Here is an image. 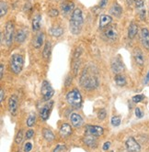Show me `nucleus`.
Masks as SVG:
<instances>
[{
  "mask_svg": "<svg viewBox=\"0 0 149 152\" xmlns=\"http://www.w3.org/2000/svg\"><path fill=\"white\" fill-rule=\"evenodd\" d=\"M72 134V128H71V126L65 123L61 126V128H60V135L63 137H69L70 135Z\"/></svg>",
  "mask_w": 149,
  "mask_h": 152,
  "instance_id": "nucleus-21",
  "label": "nucleus"
},
{
  "mask_svg": "<svg viewBox=\"0 0 149 152\" xmlns=\"http://www.w3.org/2000/svg\"><path fill=\"white\" fill-rule=\"evenodd\" d=\"M31 149H32V144H31L30 142H27L24 145V151L25 152H30Z\"/></svg>",
  "mask_w": 149,
  "mask_h": 152,
  "instance_id": "nucleus-39",
  "label": "nucleus"
},
{
  "mask_svg": "<svg viewBox=\"0 0 149 152\" xmlns=\"http://www.w3.org/2000/svg\"><path fill=\"white\" fill-rule=\"evenodd\" d=\"M106 115H107L106 114V110L100 109L98 113V117H99V119H100V120H103V119H105V117H106Z\"/></svg>",
  "mask_w": 149,
  "mask_h": 152,
  "instance_id": "nucleus-36",
  "label": "nucleus"
},
{
  "mask_svg": "<svg viewBox=\"0 0 149 152\" xmlns=\"http://www.w3.org/2000/svg\"><path fill=\"white\" fill-rule=\"evenodd\" d=\"M13 37H14V24L11 22V21H8V22H7L6 28H5L6 43L8 47L11 46V44H12Z\"/></svg>",
  "mask_w": 149,
  "mask_h": 152,
  "instance_id": "nucleus-6",
  "label": "nucleus"
},
{
  "mask_svg": "<svg viewBox=\"0 0 149 152\" xmlns=\"http://www.w3.org/2000/svg\"><path fill=\"white\" fill-rule=\"evenodd\" d=\"M44 32H39L34 40V47L36 49H40L41 45L44 44Z\"/></svg>",
  "mask_w": 149,
  "mask_h": 152,
  "instance_id": "nucleus-22",
  "label": "nucleus"
},
{
  "mask_svg": "<svg viewBox=\"0 0 149 152\" xmlns=\"http://www.w3.org/2000/svg\"><path fill=\"white\" fill-rule=\"evenodd\" d=\"M105 37L109 39L110 40H116L117 38H118V32H117V29L113 27H109L104 32Z\"/></svg>",
  "mask_w": 149,
  "mask_h": 152,
  "instance_id": "nucleus-15",
  "label": "nucleus"
},
{
  "mask_svg": "<svg viewBox=\"0 0 149 152\" xmlns=\"http://www.w3.org/2000/svg\"><path fill=\"white\" fill-rule=\"evenodd\" d=\"M4 97H5L4 90H3V89H1V90H0V101L3 102V101H4Z\"/></svg>",
  "mask_w": 149,
  "mask_h": 152,
  "instance_id": "nucleus-45",
  "label": "nucleus"
},
{
  "mask_svg": "<svg viewBox=\"0 0 149 152\" xmlns=\"http://www.w3.org/2000/svg\"><path fill=\"white\" fill-rule=\"evenodd\" d=\"M137 32H138V26L134 22H132L128 28V38L130 39H133L136 36Z\"/></svg>",
  "mask_w": 149,
  "mask_h": 152,
  "instance_id": "nucleus-23",
  "label": "nucleus"
},
{
  "mask_svg": "<svg viewBox=\"0 0 149 152\" xmlns=\"http://www.w3.org/2000/svg\"><path fill=\"white\" fill-rule=\"evenodd\" d=\"M52 102H50V104H47L45 105H44L40 110V115H41V117L44 121H46L47 119L49 118V115H50V112H51V109H52Z\"/></svg>",
  "mask_w": 149,
  "mask_h": 152,
  "instance_id": "nucleus-12",
  "label": "nucleus"
},
{
  "mask_svg": "<svg viewBox=\"0 0 149 152\" xmlns=\"http://www.w3.org/2000/svg\"><path fill=\"white\" fill-rule=\"evenodd\" d=\"M81 53H82V48L81 47H78L77 48L76 51H74V59H78L81 55Z\"/></svg>",
  "mask_w": 149,
  "mask_h": 152,
  "instance_id": "nucleus-37",
  "label": "nucleus"
},
{
  "mask_svg": "<svg viewBox=\"0 0 149 152\" xmlns=\"http://www.w3.org/2000/svg\"><path fill=\"white\" fill-rule=\"evenodd\" d=\"M28 36V30L26 28H20L17 31L15 39L18 43H23Z\"/></svg>",
  "mask_w": 149,
  "mask_h": 152,
  "instance_id": "nucleus-16",
  "label": "nucleus"
},
{
  "mask_svg": "<svg viewBox=\"0 0 149 152\" xmlns=\"http://www.w3.org/2000/svg\"><path fill=\"white\" fill-rule=\"evenodd\" d=\"M111 152H113V151H111Z\"/></svg>",
  "mask_w": 149,
  "mask_h": 152,
  "instance_id": "nucleus-48",
  "label": "nucleus"
},
{
  "mask_svg": "<svg viewBox=\"0 0 149 152\" xmlns=\"http://www.w3.org/2000/svg\"><path fill=\"white\" fill-rule=\"evenodd\" d=\"M135 115H136L138 118H142L143 115H144L143 112L141 111V109H140L139 107H136V108H135Z\"/></svg>",
  "mask_w": 149,
  "mask_h": 152,
  "instance_id": "nucleus-40",
  "label": "nucleus"
},
{
  "mask_svg": "<svg viewBox=\"0 0 149 152\" xmlns=\"http://www.w3.org/2000/svg\"><path fill=\"white\" fill-rule=\"evenodd\" d=\"M4 69H5L4 64L1 63V65H0V78H2L4 76Z\"/></svg>",
  "mask_w": 149,
  "mask_h": 152,
  "instance_id": "nucleus-43",
  "label": "nucleus"
},
{
  "mask_svg": "<svg viewBox=\"0 0 149 152\" xmlns=\"http://www.w3.org/2000/svg\"><path fill=\"white\" fill-rule=\"evenodd\" d=\"M80 66V61L79 60H77L76 61L74 62V65H73V70H74V74L76 76L77 74V71H78V68Z\"/></svg>",
  "mask_w": 149,
  "mask_h": 152,
  "instance_id": "nucleus-35",
  "label": "nucleus"
},
{
  "mask_svg": "<svg viewBox=\"0 0 149 152\" xmlns=\"http://www.w3.org/2000/svg\"><path fill=\"white\" fill-rule=\"evenodd\" d=\"M41 15H36L34 16L33 19H32V29L34 31H38L40 29L41 27Z\"/></svg>",
  "mask_w": 149,
  "mask_h": 152,
  "instance_id": "nucleus-26",
  "label": "nucleus"
},
{
  "mask_svg": "<svg viewBox=\"0 0 149 152\" xmlns=\"http://www.w3.org/2000/svg\"><path fill=\"white\" fill-rule=\"evenodd\" d=\"M22 139H23V131L22 130H19L18 132L17 136H16V138H15V142L17 144H20L22 142Z\"/></svg>",
  "mask_w": 149,
  "mask_h": 152,
  "instance_id": "nucleus-32",
  "label": "nucleus"
},
{
  "mask_svg": "<svg viewBox=\"0 0 149 152\" xmlns=\"http://www.w3.org/2000/svg\"><path fill=\"white\" fill-rule=\"evenodd\" d=\"M66 100L70 105L76 108H79L82 105V96L78 90L74 89L66 94Z\"/></svg>",
  "mask_w": 149,
  "mask_h": 152,
  "instance_id": "nucleus-4",
  "label": "nucleus"
},
{
  "mask_svg": "<svg viewBox=\"0 0 149 152\" xmlns=\"http://www.w3.org/2000/svg\"><path fill=\"white\" fill-rule=\"evenodd\" d=\"M84 142H85V144L88 145L90 148L97 147V142H96V139L94 138L93 136H88L86 138L84 139Z\"/></svg>",
  "mask_w": 149,
  "mask_h": 152,
  "instance_id": "nucleus-28",
  "label": "nucleus"
},
{
  "mask_svg": "<svg viewBox=\"0 0 149 152\" xmlns=\"http://www.w3.org/2000/svg\"><path fill=\"white\" fill-rule=\"evenodd\" d=\"M61 10L62 13L63 15H68L69 13H71V11H74V3L73 2H65L61 5Z\"/></svg>",
  "mask_w": 149,
  "mask_h": 152,
  "instance_id": "nucleus-18",
  "label": "nucleus"
},
{
  "mask_svg": "<svg viewBox=\"0 0 149 152\" xmlns=\"http://www.w3.org/2000/svg\"><path fill=\"white\" fill-rule=\"evenodd\" d=\"M24 58L21 54L15 53L10 59V68L15 74H18L23 68Z\"/></svg>",
  "mask_w": 149,
  "mask_h": 152,
  "instance_id": "nucleus-3",
  "label": "nucleus"
},
{
  "mask_svg": "<svg viewBox=\"0 0 149 152\" xmlns=\"http://www.w3.org/2000/svg\"><path fill=\"white\" fill-rule=\"evenodd\" d=\"M135 7L139 14V17L142 20L145 18V2L144 0H135Z\"/></svg>",
  "mask_w": 149,
  "mask_h": 152,
  "instance_id": "nucleus-13",
  "label": "nucleus"
},
{
  "mask_svg": "<svg viewBox=\"0 0 149 152\" xmlns=\"http://www.w3.org/2000/svg\"><path fill=\"white\" fill-rule=\"evenodd\" d=\"M66 149V146H63V145H58V146L55 148L54 152H65Z\"/></svg>",
  "mask_w": 149,
  "mask_h": 152,
  "instance_id": "nucleus-38",
  "label": "nucleus"
},
{
  "mask_svg": "<svg viewBox=\"0 0 149 152\" xmlns=\"http://www.w3.org/2000/svg\"><path fill=\"white\" fill-rule=\"evenodd\" d=\"M144 83H145V84H147V83H149V72H147V74H146V76H145Z\"/></svg>",
  "mask_w": 149,
  "mask_h": 152,
  "instance_id": "nucleus-47",
  "label": "nucleus"
},
{
  "mask_svg": "<svg viewBox=\"0 0 149 152\" xmlns=\"http://www.w3.org/2000/svg\"><path fill=\"white\" fill-rule=\"evenodd\" d=\"M141 41L143 46L149 50V30L146 28H144L141 30Z\"/></svg>",
  "mask_w": 149,
  "mask_h": 152,
  "instance_id": "nucleus-14",
  "label": "nucleus"
},
{
  "mask_svg": "<svg viewBox=\"0 0 149 152\" xmlns=\"http://www.w3.org/2000/svg\"><path fill=\"white\" fill-rule=\"evenodd\" d=\"M58 14H59V12H58V10L57 9H52L51 10V12H50V15L52 16V17H56V16H58Z\"/></svg>",
  "mask_w": 149,
  "mask_h": 152,
  "instance_id": "nucleus-42",
  "label": "nucleus"
},
{
  "mask_svg": "<svg viewBox=\"0 0 149 152\" xmlns=\"http://www.w3.org/2000/svg\"><path fill=\"white\" fill-rule=\"evenodd\" d=\"M145 99V95L144 94H137V95H134L133 97V101L134 103H140L142 102L143 100Z\"/></svg>",
  "mask_w": 149,
  "mask_h": 152,
  "instance_id": "nucleus-34",
  "label": "nucleus"
},
{
  "mask_svg": "<svg viewBox=\"0 0 149 152\" xmlns=\"http://www.w3.org/2000/svg\"><path fill=\"white\" fill-rule=\"evenodd\" d=\"M134 61L136 62V64L139 65V66H143L145 64L144 54H143V51L139 48H136L134 50Z\"/></svg>",
  "mask_w": 149,
  "mask_h": 152,
  "instance_id": "nucleus-11",
  "label": "nucleus"
},
{
  "mask_svg": "<svg viewBox=\"0 0 149 152\" xmlns=\"http://www.w3.org/2000/svg\"><path fill=\"white\" fill-rule=\"evenodd\" d=\"M51 51H52V43L50 41H46L44 48V51H42V57L45 60H48L51 55Z\"/></svg>",
  "mask_w": 149,
  "mask_h": 152,
  "instance_id": "nucleus-24",
  "label": "nucleus"
},
{
  "mask_svg": "<svg viewBox=\"0 0 149 152\" xmlns=\"http://www.w3.org/2000/svg\"><path fill=\"white\" fill-rule=\"evenodd\" d=\"M42 134H44V137L48 141V142H52V141L55 139L54 133L52 132V130H50L48 128L44 129V132H42Z\"/></svg>",
  "mask_w": 149,
  "mask_h": 152,
  "instance_id": "nucleus-27",
  "label": "nucleus"
},
{
  "mask_svg": "<svg viewBox=\"0 0 149 152\" xmlns=\"http://www.w3.org/2000/svg\"><path fill=\"white\" fill-rule=\"evenodd\" d=\"M71 123L74 127H80L83 124V118L80 115L74 113L71 115Z\"/></svg>",
  "mask_w": 149,
  "mask_h": 152,
  "instance_id": "nucleus-17",
  "label": "nucleus"
},
{
  "mask_svg": "<svg viewBox=\"0 0 149 152\" xmlns=\"http://www.w3.org/2000/svg\"><path fill=\"white\" fill-rule=\"evenodd\" d=\"M33 135H34V131H33L32 129H30V130H28L27 133H26V138L30 139V138H31V137H33Z\"/></svg>",
  "mask_w": 149,
  "mask_h": 152,
  "instance_id": "nucleus-41",
  "label": "nucleus"
},
{
  "mask_svg": "<svg viewBox=\"0 0 149 152\" xmlns=\"http://www.w3.org/2000/svg\"><path fill=\"white\" fill-rule=\"evenodd\" d=\"M111 70L116 74H120L124 70L123 63H122V60L120 59V57L114 58L112 60V61H111Z\"/></svg>",
  "mask_w": 149,
  "mask_h": 152,
  "instance_id": "nucleus-8",
  "label": "nucleus"
},
{
  "mask_svg": "<svg viewBox=\"0 0 149 152\" xmlns=\"http://www.w3.org/2000/svg\"><path fill=\"white\" fill-rule=\"evenodd\" d=\"M83 15H82V10L80 8H76L73 11L71 19H70V31L74 35H78L82 27H83Z\"/></svg>",
  "mask_w": 149,
  "mask_h": 152,
  "instance_id": "nucleus-2",
  "label": "nucleus"
},
{
  "mask_svg": "<svg viewBox=\"0 0 149 152\" xmlns=\"http://www.w3.org/2000/svg\"><path fill=\"white\" fill-rule=\"evenodd\" d=\"M18 97L16 95H12L8 100V110L11 113V115H15L18 111Z\"/></svg>",
  "mask_w": 149,
  "mask_h": 152,
  "instance_id": "nucleus-10",
  "label": "nucleus"
},
{
  "mask_svg": "<svg viewBox=\"0 0 149 152\" xmlns=\"http://www.w3.org/2000/svg\"><path fill=\"white\" fill-rule=\"evenodd\" d=\"M112 21V18L109 15H101L100 18V28H104L106 27H108L111 22Z\"/></svg>",
  "mask_w": 149,
  "mask_h": 152,
  "instance_id": "nucleus-20",
  "label": "nucleus"
},
{
  "mask_svg": "<svg viewBox=\"0 0 149 152\" xmlns=\"http://www.w3.org/2000/svg\"><path fill=\"white\" fill-rule=\"evenodd\" d=\"M108 3V0H100V7H104Z\"/></svg>",
  "mask_w": 149,
  "mask_h": 152,
  "instance_id": "nucleus-46",
  "label": "nucleus"
},
{
  "mask_svg": "<svg viewBox=\"0 0 149 152\" xmlns=\"http://www.w3.org/2000/svg\"><path fill=\"white\" fill-rule=\"evenodd\" d=\"M126 148L130 152H140L141 150V147L138 144V142H136V140L134 137H129L126 141Z\"/></svg>",
  "mask_w": 149,
  "mask_h": 152,
  "instance_id": "nucleus-9",
  "label": "nucleus"
},
{
  "mask_svg": "<svg viewBox=\"0 0 149 152\" xmlns=\"http://www.w3.org/2000/svg\"><path fill=\"white\" fill-rule=\"evenodd\" d=\"M99 83L100 80L98 71L92 65L85 67L80 77V84L82 87L87 90H92L97 88Z\"/></svg>",
  "mask_w": 149,
  "mask_h": 152,
  "instance_id": "nucleus-1",
  "label": "nucleus"
},
{
  "mask_svg": "<svg viewBox=\"0 0 149 152\" xmlns=\"http://www.w3.org/2000/svg\"><path fill=\"white\" fill-rule=\"evenodd\" d=\"M103 133H104L103 128L99 126H88L86 128V134L88 136L100 137L102 136Z\"/></svg>",
  "mask_w": 149,
  "mask_h": 152,
  "instance_id": "nucleus-7",
  "label": "nucleus"
},
{
  "mask_svg": "<svg viewBox=\"0 0 149 152\" xmlns=\"http://www.w3.org/2000/svg\"><path fill=\"white\" fill-rule=\"evenodd\" d=\"M114 80H115L116 84L118 85V86H124L127 83L125 76L122 75V74H116Z\"/></svg>",
  "mask_w": 149,
  "mask_h": 152,
  "instance_id": "nucleus-25",
  "label": "nucleus"
},
{
  "mask_svg": "<svg viewBox=\"0 0 149 152\" xmlns=\"http://www.w3.org/2000/svg\"><path fill=\"white\" fill-rule=\"evenodd\" d=\"M35 120H36V115H35V114H33V113L30 114V115H29V117L27 119V126H30V127L34 125V123H35Z\"/></svg>",
  "mask_w": 149,
  "mask_h": 152,
  "instance_id": "nucleus-30",
  "label": "nucleus"
},
{
  "mask_svg": "<svg viewBox=\"0 0 149 152\" xmlns=\"http://www.w3.org/2000/svg\"><path fill=\"white\" fill-rule=\"evenodd\" d=\"M110 12L112 16L116 18H120L122 14V8L118 3H114L110 9Z\"/></svg>",
  "mask_w": 149,
  "mask_h": 152,
  "instance_id": "nucleus-19",
  "label": "nucleus"
},
{
  "mask_svg": "<svg viewBox=\"0 0 149 152\" xmlns=\"http://www.w3.org/2000/svg\"><path fill=\"white\" fill-rule=\"evenodd\" d=\"M0 6H1V12H0V16L4 17L7 14V5L6 2L2 1L1 5H0Z\"/></svg>",
  "mask_w": 149,
  "mask_h": 152,
  "instance_id": "nucleus-33",
  "label": "nucleus"
},
{
  "mask_svg": "<svg viewBox=\"0 0 149 152\" xmlns=\"http://www.w3.org/2000/svg\"><path fill=\"white\" fill-rule=\"evenodd\" d=\"M50 32H51V34L54 37H60L63 33V29L61 27L56 26V27H52L50 29Z\"/></svg>",
  "mask_w": 149,
  "mask_h": 152,
  "instance_id": "nucleus-29",
  "label": "nucleus"
},
{
  "mask_svg": "<svg viewBox=\"0 0 149 152\" xmlns=\"http://www.w3.org/2000/svg\"><path fill=\"white\" fill-rule=\"evenodd\" d=\"M111 147V142L110 141H107V142H105V144L103 145V150H108Z\"/></svg>",
  "mask_w": 149,
  "mask_h": 152,
  "instance_id": "nucleus-44",
  "label": "nucleus"
},
{
  "mask_svg": "<svg viewBox=\"0 0 149 152\" xmlns=\"http://www.w3.org/2000/svg\"><path fill=\"white\" fill-rule=\"evenodd\" d=\"M41 91L42 96H44V101H49L52 98V96L54 95V94H55V91H54V89H52V85L47 81L42 82Z\"/></svg>",
  "mask_w": 149,
  "mask_h": 152,
  "instance_id": "nucleus-5",
  "label": "nucleus"
},
{
  "mask_svg": "<svg viewBox=\"0 0 149 152\" xmlns=\"http://www.w3.org/2000/svg\"><path fill=\"white\" fill-rule=\"evenodd\" d=\"M111 125L113 126H119L121 125V117L120 116H112L111 118Z\"/></svg>",
  "mask_w": 149,
  "mask_h": 152,
  "instance_id": "nucleus-31",
  "label": "nucleus"
}]
</instances>
